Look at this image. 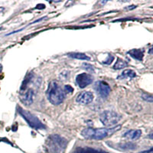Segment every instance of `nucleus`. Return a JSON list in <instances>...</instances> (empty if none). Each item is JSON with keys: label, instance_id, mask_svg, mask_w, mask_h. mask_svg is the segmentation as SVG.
Returning <instances> with one entry per match:
<instances>
[{"label": "nucleus", "instance_id": "nucleus-17", "mask_svg": "<svg viewBox=\"0 0 153 153\" xmlns=\"http://www.w3.org/2000/svg\"><path fill=\"white\" fill-rule=\"evenodd\" d=\"M69 77H70V71H62L59 75V79L61 81H67V79H69Z\"/></svg>", "mask_w": 153, "mask_h": 153}, {"label": "nucleus", "instance_id": "nucleus-13", "mask_svg": "<svg viewBox=\"0 0 153 153\" xmlns=\"http://www.w3.org/2000/svg\"><path fill=\"white\" fill-rule=\"evenodd\" d=\"M135 77H136V73L133 70L127 69V70L123 71L121 74L117 77V79L118 80H123V79H126V78L132 79Z\"/></svg>", "mask_w": 153, "mask_h": 153}, {"label": "nucleus", "instance_id": "nucleus-11", "mask_svg": "<svg viewBox=\"0 0 153 153\" xmlns=\"http://www.w3.org/2000/svg\"><path fill=\"white\" fill-rule=\"evenodd\" d=\"M127 54L131 57V58L137 60V61H143V57H144V51L143 49H132L129 51Z\"/></svg>", "mask_w": 153, "mask_h": 153}, {"label": "nucleus", "instance_id": "nucleus-4", "mask_svg": "<svg viewBox=\"0 0 153 153\" xmlns=\"http://www.w3.org/2000/svg\"><path fill=\"white\" fill-rule=\"evenodd\" d=\"M17 111L22 116V118L27 122V123L34 129H45L44 124L40 121V120L33 113L29 111L25 110L21 106H17Z\"/></svg>", "mask_w": 153, "mask_h": 153}, {"label": "nucleus", "instance_id": "nucleus-22", "mask_svg": "<svg viewBox=\"0 0 153 153\" xmlns=\"http://www.w3.org/2000/svg\"><path fill=\"white\" fill-rule=\"evenodd\" d=\"M64 90H65V92L67 93H72L73 91V88L71 86V85H65L64 86Z\"/></svg>", "mask_w": 153, "mask_h": 153}, {"label": "nucleus", "instance_id": "nucleus-3", "mask_svg": "<svg viewBox=\"0 0 153 153\" xmlns=\"http://www.w3.org/2000/svg\"><path fill=\"white\" fill-rule=\"evenodd\" d=\"M67 145V141L59 135H51L47 140V146L50 152L59 153L64 151Z\"/></svg>", "mask_w": 153, "mask_h": 153}, {"label": "nucleus", "instance_id": "nucleus-10", "mask_svg": "<svg viewBox=\"0 0 153 153\" xmlns=\"http://www.w3.org/2000/svg\"><path fill=\"white\" fill-rule=\"evenodd\" d=\"M141 135L142 131L140 129H130L123 134V137L131 140H136L141 136Z\"/></svg>", "mask_w": 153, "mask_h": 153}, {"label": "nucleus", "instance_id": "nucleus-7", "mask_svg": "<svg viewBox=\"0 0 153 153\" xmlns=\"http://www.w3.org/2000/svg\"><path fill=\"white\" fill-rule=\"evenodd\" d=\"M94 88L96 90V91L103 98L108 97L111 91V88L110 87V85L106 82L102 81H99L96 82Z\"/></svg>", "mask_w": 153, "mask_h": 153}, {"label": "nucleus", "instance_id": "nucleus-2", "mask_svg": "<svg viewBox=\"0 0 153 153\" xmlns=\"http://www.w3.org/2000/svg\"><path fill=\"white\" fill-rule=\"evenodd\" d=\"M48 100L53 105H60L65 99L64 91L56 81H51L46 91Z\"/></svg>", "mask_w": 153, "mask_h": 153}, {"label": "nucleus", "instance_id": "nucleus-9", "mask_svg": "<svg viewBox=\"0 0 153 153\" xmlns=\"http://www.w3.org/2000/svg\"><path fill=\"white\" fill-rule=\"evenodd\" d=\"M34 97H35L34 90L32 89H28L26 93L23 95V97L21 98V101L25 106H30L34 101Z\"/></svg>", "mask_w": 153, "mask_h": 153}, {"label": "nucleus", "instance_id": "nucleus-20", "mask_svg": "<svg viewBox=\"0 0 153 153\" xmlns=\"http://www.w3.org/2000/svg\"><path fill=\"white\" fill-rule=\"evenodd\" d=\"M142 98H143L145 101L149 102V103H152V101H153V97H152V96L150 95V94L145 93H142Z\"/></svg>", "mask_w": 153, "mask_h": 153}, {"label": "nucleus", "instance_id": "nucleus-14", "mask_svg": "<svg viewBox=\"0 0 153 153\" xmlns=\"http://www.w3.org/2000/svg\"><path fill=\"white\" fill-rule=\"evenodd\" d=\"M67 56L70 57V58L77 59V60H82V61H90V58L88 57L87 54H85L83 53H69L67 54Z\"/></svg>", "mask_w": 153, "mask_h": 153}, {"label": "nucleus", "instance_id": "nucleus-18", "mask_svg": "<svg viewBox=\"0 0 153 153\" xmlns=\"http://www.w3.org/2000/svg\"><path fill=\"white\" fill-rule=\"evenodd\" d=\"M82 67L83 69L86 70L87 71L90 72V73H94L95 72V70H94V67L90 64H87V63H83V65H82Z\"/></svg>", "mask_w": 153, "mask_h": 153}, {"label": "nucleus", "instance_id": "nucleus-21", "mask_svg": "<svg viewBox=\"0 0 153 153\" xmlns=\"http://www.w3.org/2000/svg\"><path fill=\"white\" fill-rule=\"evenodd\" d=\"M113 60H114V57H113L112 54H109L108 56H107L106 59L103 61V64H104L106 65H110L113 61Z\"/></svg>", "mask_w": 153, "mask_h": 153}, {"label": "nucleus", "instance_id": "nucleus-25", "mask_svg": "<svg viewBox=\"0 0 153 153\" xmlns=\"http://www.w3.org/2000/svg\"><path fill=\"white\" fill-rule=\"evenodd\" d=\"M2 65L0 64V72H2Z\"/></svg>", "mask_w": 153, "mask_h": 153}, {"label": "nucleus", "instance_id": "nucleus-12", "mask_svg": "<svg viewBox=\"0 0 153 153\" xmlns=\"http://www.w3.org/2000/svg\"><path fill=\"white\" fill-rule=\"evenodd\" d=\"M74 153H109L101 149H96L90 147H79L77 148Z\"/></svg>", "mask_w": 153, "mask_h": 153}, {"label": "nucleus", "instance_id": "nucleus-1", "mask_svg": "<svg viewBox=\"0 0 153 153\" xmlns=\"http://www.w3.org/2000/svg\"><path fill=\"white\" fill-rule=\"evenodd\" d=\"M121 128V126H113L110 129H93V128H87L82 130L81 135L83 137L89 139H96L100 140L103 139L106 137L110 136L112 133L118 131Z\"/></svg>", "mask_w": 153, "mask_h": 153}, {"label": "nucleus", "instance_id": "nucleus-16", "mask_svg": "<svg viewBox=\"0 0 153 153\" xmlns=\"http://www.w3.org/2000/svg\"><path fill=\"white\" fill-rule=\"evenodd\" d=\"M119 148L122 150H133L136 148V145L133 143H126L118 144Z\"/></svg>", "mask_w": 153, "mask_h": 153}, {"label": "nucleus", "instance_id": "nucleus-6", "mask_svg": "<svg viewBox=\"0 0 153 153\" xmlns=\"http://www.w3.org/2000/svg\"><path fill=\"white\" fill-rule=\"evenodd\" d=\"M93 81L92 75L86 73H82L76 77V83L80 88H85L88 85L91 84Z\"/></svg>", "mask_w": 153, "mask_h": 153}, {"label": "nucleus", "instance_id": "nucleus-19", "mask_svg": "<svg viewBox=\"0 0 153 153\" xmlns=\"http://www.w3.org/2000/svg\"><path fill=\"white\" fill-rule=\"evenodd\" d=\"M31 77H32V74H31V73H29V74L26 76V77H25V81H23V83H22V85H21V90H22L25 89V87H27L28 83L30 82V81H31Z\"/></svg>", "mask_w": 153, "mask_h": 153}, {"label": "nucleus", "instance_id": "nucleus-24", "mask_svg": "<svg viewBox=\"0 0 153 153\" xmlns=\"http://www.w3.org/2000/svg\"><path fill=\"white\" fill-rule=\"evenodd\" d=\"M137 6H136V5H130V6H129V7H126V9H135V8H136Z\"/></svg>", "mask_w": 153, "mask_h": 153}, {"label": "nucleus", "instance_id": "nucleus-5", "mask_svg": "<svg viewBox=\"0 0 153 153\" xmlns=\"http://www.w3.org/2000/svg\"><path fill=\"white\" fill-rule=\"evenodd\" d=\"M122 119L121 116L112 110H105L100 116V120L103 125L107 127L114 126Z\"/></svg>", "mask_w": 153, "mask_h": 153}, {"label": "nucleus", "instance_id": "nucleus-8", "mask_svg": "<svg viewBox=\"0 0 153 153\" xmlns=\"http://www.w3.org/2000/svg\"><path fill=\"white\" fill-rule=\"evenodd\" d=\"M93 94L92 92L90 91H83L77 95L76 98V101L78 103L82 105H87L92 103L93 100Z\"/></svg>", "mask_w": 153, "mask_h": 153}, {"label": "nucleus", "instance_id": "nucleus-26", "mask_svg": "<svg viewBox=\"0 0 153 153\" xmlns=\"http://www.w3.org/2000/svg\"><path fill=\"white\" fill-rule=\"evenodd\" d=\"M152 48H151L150 50H149V54H152Z\"/></svg>", "mask_w": 153, "mask_h": 153}, {"label": "nucleus", "instance_id": "nucleus-23", "mask_svg": "<svg viewBox=\"0 0 153 153\" xmlns=\"http://www.w3.org/2000/svg\"><path fill=\"white\" fill-rule=\"evenodd\" d=\"M47 18V16H44V17H42V18H40L39 19H38V20H35V21H34L33 22H31V23H30L29 25H32V24H35V23H38V22H40L41 21H42L44 19H46Z\"/></svg>", "mask_w": 153, "mask_h": 153}, {"label": "nucleus", "instance_id": "nucleus-15", "mask_svg": "<svg viewBox=\"0 0 153 153\" xmlns=\"http://www.w3.org/2000/svg\"><path fill=\"white\" fill-rule=\"evenodd\" d=\"M127 66H128L127 61H124L122 58H118L116 62L115 63V64L113 65V68H114L115 70H120V69H122L123 67H126Z\"/></svg>", "mask_w": 153, "mask_h": 153}]
</instances>
